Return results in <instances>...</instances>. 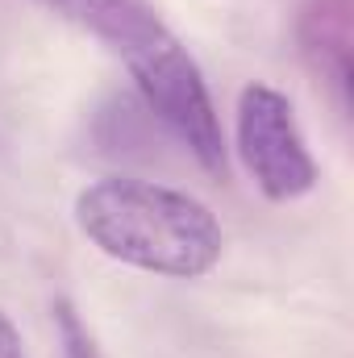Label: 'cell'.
<instances>
[{
  "mask_svg": "<svg viewBox=\"0 0 354 358\" xmlns=\"http://www.w3.org/2000/svg\"><path fill=\"white\" fill-rule=\"evenodd\" d=\"M42 4L96 34L129 67L146 104L187 142V150L208 171H225V138L208 88L200 80V67L163 25L150 0H42Z\"/></svg>",
  "mask_w": 354,
  "mask_h": 358,
  "instance_id": "6da1fadb",
  "label": "cell"
},
{
  "mask_svg": "<svg viewBox=\"0 0 354 358\" xmlns=\"http://www.w3.org/2000/svg\"><path fill=\"white\" fill-rule=\"evenodd\" d=\"M76 221L92 246L125 267L196 279L221 259L217 217L187 192L150 179H100L80 192Z\"/></svg>",
  "mask_w": 354,
  "mask_h": 358,
  "instance_id": "7a4b0ae2",
  "label": "cell"
},
{
  "mask_svg": "<svg viewBox=\"0 0 354 358\" xmlns=\"http://www.w3.org/2000/svg\"><path fill=\"white\" fill-rule=\"evenodd\" d=\"M238 150L271 200H296L317 183V163L304 146L288 96L267 84H250L238 96Z\"/></svg>",
  "mask_w": 354,
  "mask_h": 358,
  "instance_id": "3957f363",
  "label": "cell"
},
{
  "mask_svg": "<svg viewBox=\"0 0 354 358\" xmlns=\"http://www.w3.org/2000/svg\"><path fill=\"white\" fill-rule=\"evenodd\" d=\"M0 358H25V346H21V334L17 325L0 313Z\"/></svg>",
  "mask_w": 354,
  "mask_h": 358,
  "instance_id": "277c9868",
  "label": "cell"
}]
</instances>
